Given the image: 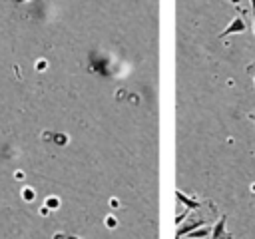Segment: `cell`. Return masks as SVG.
Segmentation results:
<instances>
[{"mask_svg": "<svg viewBox=\"0 0 255 239\" xmlns=\"http://www.w3.org/2000/svg\"><path fill=\"white\" fill-rule=\"evenodd\" d=\"M245 30H247V26H245L243 18L237 16V18H233V20L229 22V26L219 34V38H225V36H229V34H239V32H245Z\"/></svg>", "mask_w": 255, "mask_h": 239, "instance_id": "6da1fadb", "label": "cell"}, {"mask_svg": "<svg viewBox=\"0 0 255 239\" xmlns=\"http://www.w3.org/2000/svg\"><path fill=\"white\" fill-rule=\"evenodd\" d=\"M205 223H207L205 219H193V221H189V223H185V225H179V229H177V239H181V237H187L189 233H193L195 229L203 227Z\"/></svg>", "mask_w": 255, "mask_h": 239, "instance_id": "7a4b0ae2", "label": "cell"}, {"mask_svg": "<svg viewBox=\"0 0 255 239\" xmlns=\"http://www.w3.org/2000/svg\"><path fill=\"white\" fill-rule=\"evenodd\" d=\"M225 215H221L219 217V221L213 225V229H211V239H231V235L225 231Z\"/></svg>", "mask_w": 255, "mask_h": 239, "instance_id": "3957f363", "label": "cell"}, {"mask_svg": "<svg viewBox=\"0 0 255 239\" xmlns=\"http://www.w3.org/2000/svg\"><path fill=\"white\" fill-rule=\"evenodd\" d=\"M175 195H177V199L187 207V211H191V209H199V207H201V201H197V199H189V197H187V195H183L179 189L175 191Z\"/></svg>", "mask_w": 255, "mask_h": 239, "instance_id": "277c9868", "label": "cell"}, {"mask_svg": "<svg viewBox=\"0 0 255 239\" xmlns=\"http://www.w3.org/2000/svg\"><path fill=\"white\" fill-rule=\"evenodd\" d=\"M207 233H209V231H207V229H203V227H201V229H195V231H193V233H189V235H187V237H189V239H201V237H205V235H207Z\"/></svg>", "mask_w": 255, "mask_h": 239, "instance_id": "5b68a950", "label": "cell"}, {"mask_svg": "<svg viewBox=\"0 0 255 239\" xmlns=\"http://www.w3.org/2000/svg\"><path fill=\"white\" fill-rule=\"evenodd\" d=\"M231 2H233V4H235V6H237V4H239V0H231Z\"/></svg>", "mask_w": 255, "mask_h": 239, "instance_id": "8992f818", "label": "cell"}, {"mask_svg": "<svg viewBox=\"0 0 255 239\" xmlns=\"http://www.w3.org/2000/svg\"><path fill=\"white\" fill-rule=\"evenodd\" d=\"M251 189H253V191H255V183H253V185H251Z\"/></svg>", "mask_w": 255, "mask_h": 239, "instance_id": "52a82bcc", "label": "cell"}, {"mask_svg": "<svg viewBox=\"0 0 255 239\" xmlns=\"http://www.w3.org/2000/svg\"><path fill=\"white\" fill-rule=\"evenodd\" d=\"M251 118H253V120H255V114H253V116H251Z\"/></svg>", "mask_w": 255, "mask_h": 239, "instance_id": "ba28073f", "label": "cell"}]
</instances>
